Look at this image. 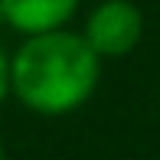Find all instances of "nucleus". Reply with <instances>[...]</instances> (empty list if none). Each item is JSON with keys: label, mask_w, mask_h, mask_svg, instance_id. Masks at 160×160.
Returning <instances> with one entry per match:
<instances>
[{"label": "nucleus", "mask_w": 160, "mask_h": 160, "mask_svg": "<svg viewBox=\"0 0 160 160\" xmlns=\"http://www.w3.org/2000/svg\"><path fill=\"white\" fill-rule=\"evenodd\" d=\"M98 82V52L85 36L39 33L13 56L10 85L39 114H65L85 105Z\"/></svg>", "instance_id": "f257e3e1"}, {"label": "nucleus", "mask_w": 160, "mask_h": 160, "mask_svg": "<svg viewBox=\"0 0 160 160\" xmlns=\"http://www.w3.org/2000/svg\"><path fill=\"white\" fill-rule=\"evenodd\" d=\"M78 0H0V17L20 33H52L72 17Z\"/></svg>", "instance_id": "7ed1b4c3"}, {"label": "nucleus", "mask_w": 160, "mask_h": 160, "mask_svg": "<svg viewBox=\"0 0 160 160\" xmlns=\"http://www.w3.org/2000/svg\"><path fill=\"white\" fill-rule=\"evenodd\" d=\"M0 160H3V147H0Z\"/></svg>", "instance_id": "39448f33"}, {"label": "nucleus", "mask_w": 160, "mask_h": 160, "mask_svg": "<svg viewBox=\"0 0 160 160\" xmlns=\"http://www.w3.org/2000/svg\"><path fill=\"white\" fill-rule=\"evenodd\" d=\"M7 88H10V62L3 59V49H0V101H3Z\"/></svg>", "instance_id": "20e7f679"}, {"label": "nucleus", "mask_w": 160, "mask_h": 160, "mask_svg": "<svg viewBox=\"0 0 160 160\" xmlns=\"http://www.w3.org/2000/svg\"><path fill=\"white\" fill-rule=\"evenodd\" d=\"M144 17L131 0H105L88 17L85 39L98 56H128L137 46Z\"/></svg>", "instance_id": "f03ea898"}]
</instances>
